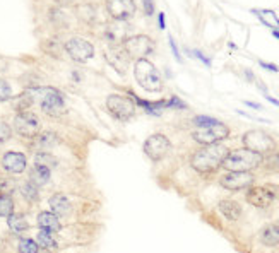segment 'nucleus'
I'll return each mask as SVG.
<instances>
[{"label":"nucleus","mask_w":279,"mask_h":253,"mask_svg":"<svg viewBox=\"0 0 279 253\" xmlns=\"http://www.w3.org/2000/svg\"><path fill=\"white\" fill-rule=\"evenodd\" d=\"M245 105L249 108H254V110H262V106L257 105V103H252V101H245Z\"/></svg>","instance_id":"43"},{"label":"nucleus","mask_w":279,"mask_h":253,"mask_svg":"<svg viewBox=\"0 0 279 253\" xmlns=\"http://www.w3.org/2000/svg\"><path fill=\"white\" fill-rule=\"evenodd\" d=\"M33 103H34V91H24L14 99V110H17L19 113L28 111V108L33 106Z\"/></svg>","instance_id":"26"},{"label":"nucleus","mask_w":279,"mask_h":253,"mask_svg":"<svg viewBox=\"0 0 279 253\" xmlns=\"http://www.w3.org/2000/svg\"><path fill=\"white\" fill-rule=\"evenodd\" d=\"M12 135V129L9 126L6 121H0V144L7 142Z\"/></svg>","instance_id":"35"},{"label":"nucleus","mask_w":279,"mask_h":253,"mask_svg":"<svg viewBox=\"0 0 279 253\" xmlns=\"http://www.w3.org/2000/svg\"><path fill=\"white\" fill-rule=\"evenodd\" d=\"M38 226L39 229H47L50 233H57L62 229V224H60V219H58L57 214H53L50 210H45V212H39L38 214Z\"/></svg>","instance_id":"18"},{"label":"nucleus","mask_w":279,"mask_h":253,"mask_svg":"<svg viewBox=\"0 0 279 253\" xmlns=\"http://www.w3.org/2000/svg\"><path fill=\"white\" fill-rule=\"evenodd\" d=\"M255 183V176L250 171H228L226 175L219 178V185L226 190H244L250 188Z\"/></svg>","instance_id":"12"},{"label":"nucleus","mask_w":279,"mask_h":253,"mask_svg":"<svg viewBox=\"0 0 279 253\" xmlns=\"http://www.w3.org/2000/svg\"><path fill=\"white\" fill-rule=\"evenodd\" d=\"M39 94H42V101H39V105H42V110L45 115L48 116H60L65 113V99L62 96L60 91H57V89L53 88H45V89H36Z\"/></svg>","instance_id":"7"},{"label":"nucleus","mask_w":279,"mask_h":253,"mask_svg":"<svg viewBox=\"0 0 279 253\" xmlns=\"http://www.w3.org/2000/svg\"><path fill=\"white\" fill-rule=\"evenodd\" d=\"M103 38L108 43V47H120L125 39V26L120 21L108 22L103 31Z\"/></svg>","instance_id":"17"},{"label":"nucleus","mask_w":279,"mask_h":253,"mask_svg":"<svg viewBox=\"0 0 279 253\" xmlns=\"http://www.w3.org/2000/svg\"><path fill=\"white\" fill-rule=\"evenodd\" d=\"M142 9L146 16L154 14V0H142Z\"/></svg>","instance_id":"38"},{"label":"nucleus","mask_w":279,"mask_h":253,"mask_svg":"<svg viewBox=\"0 0 279 253\" xmlns=\"http://www.w3.org/2000/svg\"><path fill=\"white\" fill-rule=\"evenodd\" d=\"M242 142L247 149L257 152V154H271L276 149V141L264 130H249L247 134H244Z\"/></svg>","instance_id":"5"},{"label":"nucleus","mask_w":279,"mask_h":253,"mask_svg":"<svg viewBox=\"0 0 279 253\" xmlns=\"http://www.w3.org/2000/svg\"><path fill=\"white\" fill-rule=\"evenodd\" d=\"M106 12L113 21L125 22L136 14V4L134 0H106Z\"/></svg>","instance_id":"13"},{"label":"nucleus","mask_w":279,"mask_h":253,"mask_svg":"<svg viewBox=\"0 0 279 253\" xmlns=\"http://www.w3.org/2000/svg\"><path fill=\"white\" fill-rule=\"evenodd\" d=\"M14 212V200L11 195L0 193V218H9Z\"/></svg>","instance_id":"30"},{"label":"nucleus","mask_w":279,"mask_h":253,"mask_svg":"<svg viewBox=\"0 0 279 253\" xmlns=\"http://www.w3.org/2000/svg\"><path fill=\"white\" fill-rule=\"evenodd\" d=\"M245 77L249 79V80H255L254 74H252V70H245Z\"/></svg>","instance_id":"44"},{"label":"nucleus","mask_w":279,"mask_h":253,"mask_svg":"<svg viewBox=\"0 0 279 253\" xmlns=\"http://www.w3.org/2000/svg\"><path fill=\"white\" fill-rule=\"evenodd\" d=\"M252 14L257 16L259 21L267 26V28L279 29V17L274 11H269V9H252Z\"/></svg>","instance_id":"22"},{"label":"nucleus","mask_w":279,"mask_h":253,"mask_svg":"<svg viewBox=\"0 0 279 253\" xmlns=\"http://www.w3.org/2000/svg\"><path fill=\"white\" fill-rule=\"evenodd\" d=\"M11 98H12V89H11V86H9L7 80L0 79V103L9 101Z\"/></svg>","instance_id":"33"},{"label":"nucleus","mask_w":279,"mask_h":253,"mask_svg":"<svg viewBox=\"0 0 279 253\" xmlns=\"http://www.w3.org/2000/svg\"><path fill=\"white\" fill-rule=\"evenodd\" d=\"M260 241L265 246H277L279 245V224H267L260 231Z\"/></svg>","instance_id":"21"},{"label":"nucleus","mask_w":279,"mask_h":253,"mask_svg":"<svg viewBox=\"0 0 279 253\" xmlns=\"http://www.w3.org/2000/svg\"><path fill=\"white\" fill-rule=\"evenodd\" d=\"M52 178V170L48 168H43V166H36L31 170L29 173V182L34 183L36 187H43V185H47L48 182H50Z\"/></svg>","instance_id":"23"},{"label":"nucleus","mask_w":279,"mask_h":253,"mask_svg":"<svg viewBox=\"0 0 279 253\" xmlns=\"http://www.w3.org/2000/svg\"><path fill=\"white\" fill-rule=\"evenodd\" d=\"M17 188V183L14 178H2L0 180V193L4 195H12Z\"/></svg>","instance_id":"32"},{"label":"nucleus","mask_w":279,"mask_h":253,"mask_svg":"<svg viewBox=\"0 0 279 253\" xmlns=\"http://www.w3.org/2000/svg\"><path fill=\"white\" fill-rule=\"evenodd\" d=\"M276 193L269 187H250L247 192V202L257 209H265L274 202Z\"/></svg>","instance_id":"15"},{"label":"nucleus","mask_w":279,"mask_h":253,"mask_svg":"<svg viewBox=\"0 0 279 253\" xmlns=\"http://www.w3.org/2000/svg\"><path fill=\"white\" fill-rule=\"evenodd\" d=\"M48 204H50V209H52L53 214H57V216H69L70 214V209H72L70 200L65 195H62V193H55L53 197H50Z\"/></svg>","instance_id":"19"},{"label":"nucleus","mask_w":279,"mask_h":253,"mask_svg":"<svg viewBox=\"0 0 279 253\" xmlns=\"http://www.w3.org/2000/svg\"><path fill=\"white\" fill-rule=\"evenodd\" d=\"M218 209H219V212H221V214L228 221H238V219H240V216H242V207H240V204H238L236 200H229V198L219 202Z\"/></svg>","instance_id":"20"},{"label":"nucleus","mask_w":279,"mask_h":253,"mask_svg":"<svg viewBox=\"0 0 279 253\" xmlns=\"http://www.w3.org/2000/svg\"><path fill=\"white\" fill-rule=\"evenodd\" d=\"M259 65L262 67V69H265V70L279 72V67H277V65H274V63H267V62H262V60H260V62H259Z\"/></svg>","instance_id":"40"},{"label":"nucleus","mask_w":279,"mask_h":253,"mask_svg":"<svg viewBox=\"0 0 279 253\" xmlns=\"http://www.w3.org/2000/svg\"><path fill=\"white\" fill-rule=\"evenodd\" d=\"M168 41H170V48H172V52H173L175 58H177L178 62H182V55H180L178 47H177V43H175V39L172 38V36H170V38H168Z\"/></svg>","instance_id":"39"},{"label":"nucleus","mask_w":279,"mask_h":253,"mask_svg":"<svg viewBox=\"0 0 279 253\" xmlns=\"http://www.w3.org/2000/svg\"><path fill=\"white\" fill-rule=\"evenodd\" d=\"M34 144L36 147H39L42 151H47V149H52L53 146H57L58 137L53 132H43L34 137Z\"/></svg>","instance_id":"25"},{"label":"nucleus","mask_w":279,"mask_h":253,"mask_svg":"<svg viewBox=\"0 0 279 253\" xmlns=\"http://www.w3.org/2000/svg\"><path fill=\"white\" fill-rule=\"evenodd\" d=\"M272 36H274V38L279 39V29H274V31H272Z\"/></svg>","instance_id":"46"},{"label":"nucleus","mask_w":279,"mask_h":253,"mask_svg":"<svg viewBox=\"0 0 279 253\" xmlns=\"http://www.w3.org/2000/svg\"><path fill=\"white\" fill-rule=\"evenodd\" d=\"M265 94V99H267L269 103H272V105H276V106H279V99H276V98H272V96H269L267 93H264Z\"/></svg>","instance_id":"42"},{"label":"nucleus","mask_w":279,"mask_h":253,"mask_svg":"<svg viewBox=\"0 0 279 253\" xmlns=\"http://www.w3.org/2000/svg\"><path fill=\"white\" fill-rule=\"evenodd\" d=\"M134 77L142 89L149 93H160L163 89V79L160 72L147 58H141L134 63Z\"/></svg>","instance_id":"3"},{"label":"nucleus","mask_w":279,"mask_h":253,"mask_svg":"<svg viewBox=\"0 0 279 253\" xmlns=\"http://www.w3.org/2000/svg\"><path fill=\"white\" fill-rule=\"evenodd\" d=\"M39 126L42 125H39V120L34 113L22 111V113H17L14 118V129L21 137L34 139L36 135L39 134Z\"/></svg>","instance_id":"10"},{"label":"nucleus","mask_w":279,"mask_h":253,"mask_svg":"<svg viewBox=\"0 0 279 253\" xmlns=\"http://www.w3.org/2000/svg\"><path fill=\"white\" fill-rule=\"evenodd\" d=\"M122 48L130 60H141L154 52V41L147 34H134L124 39Z\"/></svg>","instance_id":"4"},{"label":"nucleus","mask_w":279,"mask_h":253,"mask_svg":"<svg viewBox=\"0 0 279 253\" xmlns=\"http://www.w3.org/2000/svg\"><path fill=\"white\" fill-rule=\"evenodd\" d=\"M228 147L223 144H211V146H204L197 149L190 157V166L197 173L208 175L213 173L223 164L224 157L228 156Z\"/></svg>","instance_id":"1"},{"label":"nucleus","mask_w":279,"mask_h":253,"mask_svg":"<svg viewBox=\"0 0 279 253\" xmlns=\"http://www.w3.org/2000/svg\"><path fill=\"white\" fill-rule=\"evenodd\" d=\"M193 141L201 146H211V144H219L224 139L229 137V126H226L221 121L214 125H208V126H199L192 132Z\"/></svg>","instance_id":"6"},{"label":"nucleus","mask_w":279,"mask_h":253,"mask_svg":"<svg viewBox=\"0 0 279 253\" xmlns=\"http://www.w3.org/2000/svg\"><path fill=\"white\" fill-rule=\"evenodd\" d=\"M172 149V142L163 134H152L144 142V154L151 161H160L168 154Z\"/></svg>","instance_id":"9"},{"label":"nucleus","mask_w":279,"mask_h":253,"mask_svg":"<svg viewBox=\"0 0 279 253\" xmlns=\"http://www.w3.org/2000/svg\"><path fill=\"white\" fill-rule=\"evenodd\" d=\"M57 4H62V6H67V4H70L72 0H55Z\"/></svg>","instance_id":"45"},{"label":"nucleus","mask_w":279,"mask_h":253,"mask_svg":"<svg viewBox=\"0 0 279 253\" xmlns=\"http://www.w3.org/2000/svg\"><path fill=\"white\" fill-rule=\"evenodd\" d=\"M219 120L213 118V116H206V115H199L193 118V123H195L197 126H208V125H214L218 123Z\"/></svg>","instance_id":"34"},{"label":"nucleus","mask_w":279,"mask_h":253,"mask_svg":"<svg viewBox=\"0 0 279 253\" xmlns=\"http://www.w3.org/2000/svg\"><path fill=\"white\" fill-rule=\"evenodd\" d=\"M21 195H22V198H24V200L36 202L39 198V190H38V187H36L34 183L26 182V183L21 185Z\"/></svg>","instance_id":"29"},{"label":"nucleus","mask_w":279,"mask_h":253,"mask_svg":"<svg viewBox=\"0 0 279 253\" xmlns=\"http://www.w3.org/2000/svg\"><path fill=\"white\" fill-rule=\"evenodd\" d=\"M106 110L113 118L120 121H127L136 115V105L134 101L122 94H111L106 99Z\"/></svg>","instance_id":"8"},{"label":"nucleus","mask_w":279,"mask_h":253,"mask_svg":"<svg viewBox=\"0 0 279 253\" xmlns=\"http://www.w3.org/2000/svg\"><path fill=\"white\" fill-rule=\"evenodd\" d=\"M34 164L52 170V168H55V166L58 164V159L53 154H50V152L39 151V152H36V156H34Z\"/></svg>","instance_id":"27"},{"label":"nucleus","mask_w":279,"mask_h":253,"mask_svg":"<svg viewBox=\"0 0 279 253\" xmlns=\"http://www.w3.org/2000/svg\"><path fill=\"white\" fill-rule=\"evenodd\" d=\"M166 108H177V110H187V103H183L178 96H172L166 101Z\"/></svg>","instance_id":"36"},{"label":"nucleus","mask_w":279,"mask_h":253,"mask_svg":"<svg viewBox=\"0 0 279 253\" xmlns=\"http://www.w3.org/2000/svg\"><path fill=\"white\" fill-rule=\"evenodd\" d=\"M36 243H38L39 246H43L45 250H52V248L57 246V241H55L53 233L47 231V229H39L38 234H36Z\"/></svg>","instance_id":"28"},{"label":"nucleus","mask_w":279,"mask_h":253,"mask_svg":"<svg viewBox=\"0 0 279 253\" xmlns=\"http://www.w3.org/2000/svg\"><path fill=\"white\" fill-rule=\"evenodd\" d=\"M157 26H160V29H166V22H165L163 12H160V16H157Z\"/></svg>","instance_id":"41"},{"label":"nucleus","mask_w":279,"mask_h":253,"mask_svg":"<svg viewBox=\"0 0 279 253\" xmlns=\"http://www.w3.org/2000/svg\"><path fill=\"white\" fill-rule=\"evenodd\" d=\"M26 164H28V161H26V156L22 154V152L9 151L2 157V168H4V171H7V173H12V175L22 173V171L26 170Z\"/></svg>","instance_id":"16"},{"label":"nucleus","mask_w":279,"mask_h":253,"mask_svg":"<svg viewBox=\"0 0 279 253\" xmlns=\"http://www.w3.org/2000/svg\"><path fill=\"white\" fill-rule=\"evenodd\" d=\"M103 57L108 62V65H111L118 74L125 75L130 67V58L127 53L124 52L122 47H108L103 52Z\"/></svg>","instance_id":"14"},{"label":"nucleus","mask_w":279,"mask_h":253,"mask_svg":"<svg viewBox=\"0 0 279 253\" xmlns=\"http://www.w3.org/2000/svg\"><path fill=\"white\" fill-rule=\"evenodd\" d=\"M262 164V154L250 151V149H235L229 151L224 157L221 168L226 171H254Z\"/></svg>","instance_id":"2"},{"label":"nucleus","mask_w":279,"mask_h":253,"mask_svg":"<svg viewBox=\"0 0 279 253\" xmlns=\"http://www.w3.org/2000/svg\"><path fill=\"white\" fill-rule=\"evenodd\" d=\"M188 55H192V57H195L197 60H201L202 63H204L206 67H211V60L208 57L204 55L202 52H199V50H188Z\"/></svg>","instance_id":"37"},{"label":"nucleus","mask_w":279,"mask_h":253,"mask_svg":"<svg viewBox=\"0 0 279 253\" xmlns=\"http://www.w3.org/2000/svg\"><path fill=\"white\" fill-rule=\"evenodd\" d=\"M7 226L14 233H24V231H28L29 229L28 219H26L22 214H14V212H12V214L7 218Z\"/></svg>","instance_id":"24"},{"label":"nucleus","mask_w":279,"mask_h":253,"mask_svg":"<svg viewBox=\"0 0 279 253\" xmlns=\"http://www.w3.org/2000/svg\"><path fill=\"white\" fill-rule=\"evenodd\" d=\"M64 48L72 60L79 63H86L94 55V47L84 38H70L64 45Z\"/></svg>","instance_id":"11"},{"label":"nucleus","mask_w":279,"mask_h":253,"mask_svg":"<svg viewBox=\"0 0 279 253\" xmlns=\"http://www.w3.org/2000/svg\"><path fill=\"white\" fill-rule=\"evenodd\" d=\"M17 251L19 253H39V245L31 238H22V239H19Z\"/></svg>","instance_id":"31"}]
</instances>
